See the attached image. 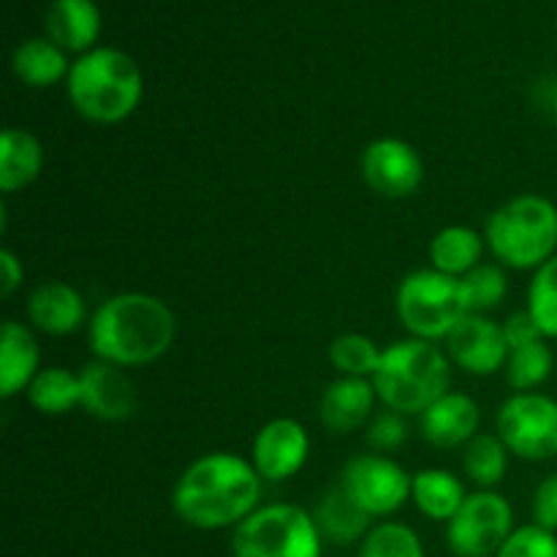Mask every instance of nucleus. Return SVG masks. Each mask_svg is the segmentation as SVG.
Instances as JSON below:
<instances>
[{
    "mask_svg": "<svg viewBox=\"0 0 557 557\" xmlns=\"http://www.w3.org/2000/svg\"><path fill=\"white\" fill-rule=\"evenodd\" d=\"M261 482L253 462L232 451H210L190 462L172 490V509L199 531L237 528L261 504Z\"/></svg>",
    "mask_w": 557,
    "mask_h": 557,
    "instance_id": "obj_1",
    "label": "nucleus"
},
{
    "mask_svg": "<svg viewBox=\"0 0 557 557\" xmlns=\"http://www.w3.org/2000/svg\"><path fill=\"white\" fill-rule=\"evenodd\" d=\"M96 359L114 368H145L158 362L177 337V319L163 299L145 292H123L103 299L87 324Z\"/></svg>",
    "mask_w": 557,
    "mask_h": 557,
    "instance_id": "obj_2",
    "label": "nucleus"
},
{
    "mask_svg": "<svg viewBox=\"0 0 557 557\" xmlns=\"http://www.w3.org/2000/svg\"><path fill=\"white\" fill-rule=\"evenodd\" d=\"M71 107L98 125H117L136 112L145 92V79L131 54L123 49L98 47L71 63L65 79Z\"/></svg>",
    "mask_w": 557,
    "mask_h": 557,
    "instance_id": "obj_3",
    "label": "nucleus"
},
{
    "mask_svg": "<svg viewBox=\"0 0 557 557\" xmlns=\"http://www.w3.org/2000/svg\"><path fill=\"white\" fill-rule=\"evenodd\" d=\"M370 381L384 408L403 417H422L449 392L451 359L435 343L406 337L384 348L379 370Z\"/></svg>",
    "mask_w": 557,
    "mask_h": 557,
    "instance_id": "obj_4",
    "label": "nucleus"
},
{
    "mask_svg": "<svg viewBox=\"0 0 557 557\" xmlns=\"http://www.w3.org/2000/svg\"><path fill=\"white\" fill-rule=\"evenodd\" d=\"M484 239L500 267L536 272L557 256V205L539 194L515 196L487 218Z\"/></svg>",
    "mask_w": 557,
    "mask_h": 557,
    "instance_id": "obj_5",
    "label": "nucleus"
},
{
    "mask_svg": "<svg viewBox=\"0 0 557 557\" xmlns=\"http://www.w3.org/2000/svg\"><path fill=\"white\" fill-rule=\"evenodd\" d=\"M324 539L313 515L294 504L259 506L234 528V557H321Z\"/></svg>",
    "mask_w": 557,
    "mask_h": 557,
    "instance_id": "obj_6",
    "label": "nucleus"
},
{
    "mask_svg": "<svg viewBox=\"0 0 557 557\" xmlns=\"http://www.w3.org/2000/svg\"><path fill=\"white\" fill-rule=\"evenodd\" d=\"M397 315L406 332L419 341H446L468 315L460 277L438 270H417L397 288Z\"/></svg>",
    "mask_w": 557,
    "mask_h": 557,
    "instance_id": "obj_7",
    "label": "nucleus"
},
{
    "mask_svg": "<svg viewBox=\"0 0 557 557\" xmlns=\"http://www.w3.org/2000/svg\"><path fill=\"white\" fill-rule=\"evenodd\" d=\"M498 438L515 457L547 462L557 457V400L542 392H515L500 406Z\"/></svg>",
    "mask_w": 557,
    "mask_h": 557,
    "instance_id": "obj_8",
    "label": "nucleus"
},
{
    "mask_svg": "<svg viewBox=\"0 0 557 557\" xmlns=\"http://www.w3.org/2000/svg\"><path fill=\"white\" fill-rule=\"evenodd\" d=\"M515 533V509L495 490H476L446 522V542L457 557H493Z\"/></svg>",
    "mask_w": 557,
    "mask_h": 557,
    "instance_id": "obj_9",
    "label": "nucleus"
},
{
    "mask_svg": "<svg viewBox=\"0 0 557 557\" xmlns=\"http://www.w3.org/2000/svg\"><path fill=\"white\" fill-rule=\"evenodd\" d=\"M341 487L370 517H389L411 500L413 476L386 455H357L343 466Z\"/></svg>",
    "mask_w": 557,
    "mask_h": 557,
    "instance_id": "obj_10",
    "label": "nucleus"
},
{
    "mask_svg": "<svg viewBox=\"0 0 557 557\" xmlns=\"http://www.w3.org/2000/svg\"><path fill=\"white\" fill-rule=\"evenodd\" d=\"M359 172L368 188L384 199H408L422 185L424 163L413 145L395 136H384L364 147Z\"/></svg>",
    "mask_w": 557,
    "mask_h": 557,
    "instance_id": "obj_11",
    "label": "nucleus"
},
{
    "mask_svg": "<svg viewBox=\"0 0 557 557\" xmlns=\"http://www.w3.org/2000/svg\"><path fill=\"white\" fill-rule=\"evenodd\" d=\"M446 357L471 375H495L506 368L509 343H506L504 324L490 315L468 313L446 337Z\"/></svg>",
    "mask_w": 557,
    "mask_h": 557,
    "instance_id": "obj_12",
    "label": "nucleus"
},
{
    "mask_svg": "<svg viewBox=\"0 0 557 557\" xmlns=\"http://www.w3.org/2000/svg\"><path fill=\"white\" fill-rule=\"evenodd\" d=\"M308 430L297 419H272L256 433L250 462L264 482H286L308 462Z\"/></svg>",
    "mask_w": 557,
    "mask_h": 557,
    "instance_id": "obj_13",
    "label": "nucleus"
},
{
    "mask_svg": "<svg viewBox=\"0 0 557 557\" xmlns=\"http://www.w3.org/2000/svg\"><path fill=\"white\" fill-rule=\"evenodd\" d=\"M482 408L466 392H446L419 417V433L430 446L438 449H457L468 446L479 435Z\"/></svg>",
    "mask_w": 557,
    "mask_h": 557,
    "instance_id": "obj_14",
    "label": "nucleus"
},
{
    "mask_svg": "<svg viewBox=\"0 0 557 557\" xmlns=\"http://www.w3.org/2000/svg\"><path fill=\"white\" fill-rule=\"evenodd\" d=\"M79 379L82 408L90 417L103 419V422H123V419L134 417L136 392L123 368L96 359L79 370Z\"/></svg>",
    "mask_w": 557,
    "mask_h": 557,
    "instance_id": "obj_15",
    "label": "nucleus"
},
{
    "mask_svg": "<svg viewBox=\"0 0 557 557\" xmlns=\"http://www.w3.org/2000/svg\"><path fill=\"white\" fill-rule=\"evenodd\" d=\"M27 319L44 335H74L87 319L85 297L69 283L47 281L27 297Z\"/></svg>",
    "mask_w": 557,
    "mask_h": 557,
    "instance_id": "obj_16",
    "label": "nucleus"
},
{
    "mask_svg": "<svg viewBox=\"0 0 557 557\" xmlns=\"http://www.w3.org/2000/svg\"><path fill=\"white\" fill-rule=\"evenodd\" d=\"M379 395L370 379H348L341 375L324 389L319 403L321 424L332 433H351L373 419Z\"/></svg>",
    "mask_w": 557,
    "mask_h": 557,
    "instance_id": "obj_17",
    "label": "nucleus"
},
{
    "mask_svg": "<svg viewBox=\"0 0 557 557\" xmlns=\"http://www.w3.org/2000/svg\"><path fill=\"white\" fill-rule=\"evenodd\" d=\"M38 373H41V351L36 335L20 321H5L0 330V397L11 400L27 392Z\"/></svg>",
    "mask_w": 557,
    "mask_h": 557,
    "instance_id": "obj_18",
    "label": "nucleus"
},
{
    "mask_svg": "<svg viewBox=\"0 0 557 557\" xmlns=\"http://www.w3.org/2000/svg\"><path fill=\"white\" fill-rule=\"evenodd\" d=\"M49 41L65 52H90L101 33V11L92 0H52L44 16Z\"/></svg>",
    "mask_w": 557,
    "mask_h": 557,
    "instance_id": "obj_19",
    "label": "nucleus"
},
{
    "mask_svg": "<svg viewBox=\"0 0 557 557\" xmlns=\"http://www.w3.org/2000/svg\"><path fill=\"white\" fill-rule=\"evenodd\" d=\"M315 528H319L321 539L330 544H337V547H346V544L362 542L373 528H370V520L373 517L341 487L330 490V493L321 495V500L315 504L313 511Z\"/></svg>",
    "mask_w": 557,
    "mask_h": 557,
    "instance_id": "obj_20",
    "label": "nucleus"
},
{
    "mask_svg": "<svg viewBox=\"0 0 557 557\" xmlns=\"http://www.w3.org/2000/svg\"><path fill=\"white\" fill-rule=\"evenodd\" d=\"M44 169V147L27 128H5L0 136V190L27 188Z\"/></svg>",
    "mask_w": 557,
    "mask_h": 557,
    "instance_id": "obj_21",
    "label": "nucleus"
},
{
    "mask_svg": "<svg viewBox=\"0 0 557 557\" xmlns=\"http://www.w3.org/2000/svg\"><path fill=\"white\" fill-rule=\"evenodd\" d=\"M14 76L27 87H52L58 82L69 79L71 63L65 58V49L49 38H27L25 44L14 49L11 58Z\"/></svg>",
    "mask_w": 557,
    "mask_h": 557,
    "instance_id": "obj_22",
    "label": "nucleus"
},
{
    "mask_svg": "<svg viewBox=\"0 0 557 557\" xmlns=\"http://www.w3.org/2000/svg\"><path fill=\"white\" fill-rule=\"evenodd\" d=\"M484 237L471 226H446L430 243V264L433 270L451 277H466L482 264Z\"/></svg>",
    "mask_w": 557,
    "mask_h": 557,
    "instance_id": "obj_23",
    "label": "nucleus"
},
{
    "mask_svg": "<svg viewBox=\"0 0 557 557\" xmlns=\"http://www.w3.org/2000/svg\"><path fill=\"white\" fill-rule=\"evenodd\" d=\"M466 498V487H462V482L451 471L424 468V471L413 473L411 500L428 520L449 522Z\"/></svg>",
    "mask_w": 557,
    "mask_h": 557,
    "instance_id": "obj_24",
    "label": "nucleus"
},
{
    "mask_svg": "<svg viewBox=\"0 0 557 557\" xmlns=\"http://www.w3.org/2000/svg\"><path fill=\"white\" fill-rule=\"evenodd\" d=\"M27 403L38 413L60 417L74 408H82V379L65 368H44L27 386Z\"/></svg>",
    "mask_w": 557,
    "mask_h": 557,
    "instance_id": "obj_25",
    "label": "nucleus"
},
{
    "mask_svg": "<svg viewBox=\"0 0 557 557\" xmlns=\"http://www.w3.org/2000/svg\"><path fill=\"white\" fill-rule=\"evenodd\" d=\"M509 455L498 433H479L476 438L468 441L466 455H462V471L476 484L479 490H493L504 482L509 471Z\"/></svg>",
    "mask_w": 557,
    "mask_h": 557,
    "instance_id": "obj_26",
    "label": "nucleus"
},
{
    "mask_svg": "<svg viewBox=\"0 0 557 557\" xmlns=\"http://www.w3.org/2000/svg\"><path fill=\"white\" fill-rule=\"evenodd\" d=\"M555 354L547 346V337L509 348L506 359V381L515 392H536L553 375Z\"/></svg>",
    "mask_w": 557,
    "mask_h": 557,
    "instance_id": "obj_27",
    "label": "nucleus"
},
{
    "mask_svg": "<svg viewBox=\"0 0 557 557\" xmlns=\"http://www.w3.org/2000/svg\"><path fill=\"white\" fill-rule=\"evenodd\" d=\"M462 297H466L468 313L490 315L509 294V277H506V267L500 264H479L476 270L460 277Z\"/></svg>",
    "mask_w": 557,
    "mask_h": 557,
    "instance_id": "obj_28",
    "label": "nucleus"
},
{
    "mask_svg": "<svg viewBox=\"0 0 557 557\" xmlns=\"http://www.w3.org/2000/svg\"><path fill=\"white\" fill-rule=\"evenodd\" d=\"M381 348L375 341L359 332H348L332 341L330 346V362L332 368L348 379H373V373L381 364Z\"/></svg>",
    "mask_w": 557,
    "mask_h": 557,
    "instance_id": "obj_29",
    "label": "nucleus"
},
{
    "mask_svg": "<svg viewBox=\"0 0 557 557\" xmlns=\"http://www.w3.org/2000/svg\"><path fill=\"white\" fill-rule=\"evenodd\" d=\"M525 310L547 341H557V256L533 272Z\"/></svg>",
    "mask_w": 557,
    "mask_h": 557,
    "instance_id": "obj_30",
    "label": "nucleus"
},
{
    "mask_svg": "<svg viewBox=\"0 0 557 557\" xmlns=\"http://www.w3.org/2000/svg\"><path fill=\"white\" fill-rule=\"evenodd\" d=\"M357 557H424V547L413 528L403 522H384L362 539Z\"/></svg>",
    "mask_w": 557,
    "mask_h": 557,
    "instance_id": "obj_31",
    "label": "nucleus"
},
{
    "mask_svg": "<svg viewBox=\"0 0 557 557\" xmlns=\"http://www.w3.org/2000/svg\"><path fill=\"white\" fill-rule=\"evenodd\" d=\"M495 557H557V533L536 522L515 528Z\"/></svg>",
    "mask_w": 557,
    "mask_h": 557,
    "instance_id": "obj_32",
    "label": "nucleus"
},
{
    "mask_svg": "<svg viewBox=\"0 0 557 557\" xmlns=\"http://www.w3.org/2000/svg\"><path fill=\"white\" fill-rule=\"evenodd\" d=\"M368 444L373 446L375 451H395L400 449L403 444H406L408 438V424H406V417L397 411H381L375 413L373 419H370L368 424Z\"/></svg>",
    "mask_w": 557,
    "mask_h": 557,
    "instance_id": "obj_33",
    "label": "nucleus"
},
{
    "mask_svg": "<svg viewBox=\"0 0 557 557\" xmlns=\"http://www.w3.org/2000/svg\"><path fill=\"white\" fill-rule=\"evenodd\" d=\"M533 522L557 533V473L544 479L533 493Z\"/></svg>",
    "mask_w": 557,
    "mask_h": 557,
    "instance_id": "obj_34",
    "label": "nucleus"
},
{
    "mask_svg": "<svg viewBox=\"0 0 557 557\" xmlns=\"http://www.w3.org/2000/svg\"><path fill=\"white\" fill-rule=\"evenodd\" d=\"M504 332H506V343H509V348L525 346V343L542 341L544 337L542 330H539L536 321L531 319L528 310H517V313H511L509 319L504 321Z\"/></svg>",
    "mask_w": 557,
    "mask_h": 557,
    "instance_id": "obj_35",
    "label": "nucleus"
},
{
    "mask_svg": "<svg viewBox=\"0 0 557 557\" xmlns=\"http://www.w3.org/2000/svg\"><path fill=\"white\" fill-rule=\"evenodd\" d=\"M0 270H3L0 292H3V297H11V294L22 286V275H25V270H22V261L16 259L14 250H9V248L0 250Z\"/></svg>",
    "mask_w": 557,
    "mask_h": 557,
    "instance_id": "obj_36",
    "label": "nucleus"
},
{
    "mask_svg": "<svg viewBox=\"0 0 557 557\" xmlns=\"http://www.w3.org/2000/svg\"><path fill=\"white\" fill-rule=\"evenodd\" d=\"M553 114H555V125H557V90H555V101H553Z\"/></svg>",
    "mask_w": 557,
    "mask_h": 557,
    "instance_id": "obj_37",
    "label": "nucleus"
}]
</instances>
